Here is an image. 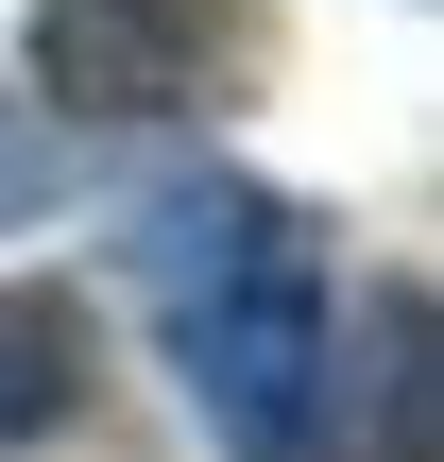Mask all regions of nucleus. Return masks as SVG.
Returning a JSON list of instances; mask_svg holds the SVG:
<instances>
[{"label": "nucleus", "instance_id": "1", "mask_svg": "<svg viewBox=\"0 0 444 462\" xmlns=\"http://www.w3.org/2000/svg\"><path fill=\"white\" fill-rule=\"evenodd\" d=\"M137 291H154L171 377L222 429V462H308V377H325L342 274H325V223L291 189H257V171L154 189L137 206Z\"/></svg>", "mask_w": 444, "mask_h": 462}, {"label": "nucleus", "instance_id": "2", "mask_svg": "<svg viewBox=\"0 0 444 462\" xmlns=\"http://www.w3.org/2000/svg\"><path fill=\"white\" fill-rule=\"evenodd\" d=\"M257 0H17L34 51V120L51 137H137V120H205L240 69Z\"/></svg>", "mask_w": 444, "mask_h": 462}, {"label": "nucleus", "instance_id": "3", "mask_svg": "<svg viewBox=\"0 0 444 462\" xmlns=\"http://www.w3.org/2000/svg\"><path fill=\"white\" fill-rule=\"evenodd\" d=\"M428 274H376L342 326H325V377H308V462H428Z\"/></svg>", "mask_w": 444, "mask_h": 462}, {"label": "nucleus", "instance_id": "4", "mask_svg": "<svg viewBox=\"0 0 444 462\" xmlns=\"http://www.w3.org/2000/svg\"><path fill=\"white\" fill-rule=\"evenodd\" d=\"M86 411V309L51 274H0V446H51Z\"/></svg>", "mask_w": 444, "mask_h": 462}, {"label": "nucleus", "instance_id": "5", "mask_svg": "<svg viewBox=\"0 0 444 462\" xmlns=\"http://www.w3.org/2000/svg\"><path fill=\"white\" fill-rule=\"evenodd\" d=\"M51 189H68V137H51L34 103H0V223H34Z\"/></svg>", "mask_w": 444, "mask_h": 462}]
</instances>
